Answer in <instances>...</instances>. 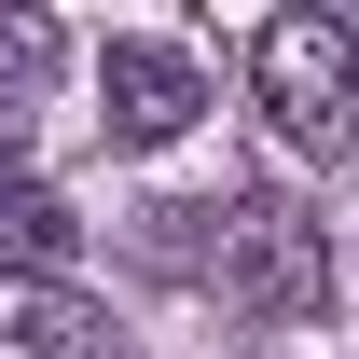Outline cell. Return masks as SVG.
Wrapping results in <instances>:
<instances>
[{
    "label": "cell",
    "mask_w": 359,
    "mask_h": 359,
    "mask_svg": "<svg viewBox=\"0 0 359 359\" xmlns=\"http://www.w3.org/2000/svg\"><path fill=\"white\" fill-rule=\"evenodd\" d=\"M249 97L276 111L290 152H346L359 138V14H263L249 28Z\"/></svg>",
    "instance_id": "obj_1"
},
{
    "label": "cell",
    "mask_w": 359,
    "mask_h": 359,
    "mask_svg": "<svg viewBox=\"0 0 359 359\" xmlns=\"http://www.w3.org/2000/svg\"><path fill=\"white\" fill-rule=\"evenodd\" d=\"M222 290L249 318H318L332 304V249H318V222L304 208H276V194H249L222 222Z\"/></svg>",
    "instance_id": "obj_2"
},
{
    "label": "cell",
    "mask_w": 359,
    "mask_h": 359,
    "mask_svg": "<svg viewBox=\"0 0 359 359\" xmlns=\"http://www.w3.org/2000/svg\"><path fill=\"white\" fill-rule=\"evenodd\" d=\"M97 97H111V138H125V152H166V138L208 111V83H194L180 42H111L97 55Z\"/></svg>",
    "instance_id": "obj_3"
},
{
    "label": "cell",
    "mask_w": 359,
    "mask_h": 359,
    "mask_svg": "<svg viewBox=\"0 0 359 359\" xmlns=\"http://www.w3.org/2000/svg\"><path fill=\"white\" fill-rule=\"evenodd\" d=\"M0 346L14 359H83L97 346V304L69 276H0Z\"/></svg>",
    "instance_id": "obj_4"
},
{
    "label": "cell",
    "mask_w": 359,
    "mask_h": 359,
    "mask_svg": "<svg viewBox=\"0 0 359 359\" xmlns=\"http://www.w3.org/2000/svg\"><path fill=\"white\" fill-rule=\"evenodd\" d=\"M69 208H55L42 180H0V276H55V249H69Z\"/></svg>",
    "instance_id": "obj_5"
},
{
    "label": "cell",
    "mask_w": 359,
    "mask_h": 359,
    "mask_svg": "<svg viewBox=\"0 0 359 359\" xmlns=\"http://www.w3.org/2000/svg\"><path fill=\"white\" fill-rule=\"evenodd\" d=\"M14 138H28V111H14V97H0V166H14Z\"/></svg>",
    "instance_id": "obj_6"
}]
</instances>
